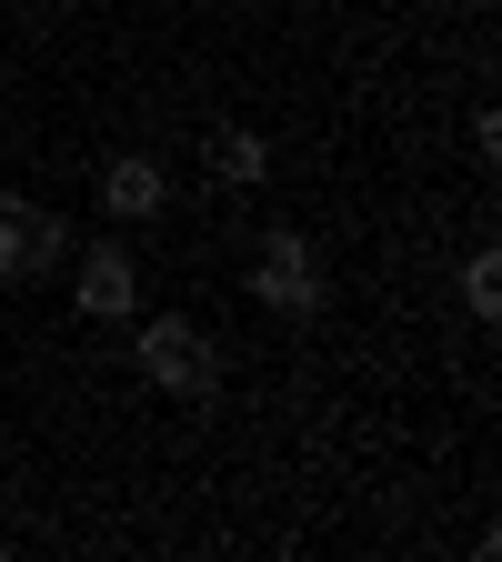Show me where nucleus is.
Instances as JSON below:
<instances>
[{
    "instance_id": "nucleus-1",
    "label": "nucleus",
    "mask_w": 502,
    "mask_h": 562,
    "mask_svg": "<svg viewBox=\"0 0 502 562\" xmlns=\"http://www.w3.org/2000/svg\"><path fill=\"white\" fill-rule=\"evenodd\" d=\"M252 292H261L271 312H292V322H312V312H322V261H312V241H292V232H271V241H261V271H252Z\"/></svg>"
},
{
    "instance_id": "nucleus-2",
    "label": "nucleus",
    "mask_w": 502,
    "mask_h": 562,
    "mask_svg": "<svg viewBox=\"0 0 502 562\" xmlns=\"http://www.w3.org/2000/svg\"><path fill=\"white\" fill-rule=\"evenodd\" d=\"M70 251V232L51 222L41 201H21V191H0V281H31V271H51Z\"/></svg>"
},
{
    "instance_id": "nucleus-3",
    "label": "nucleus",
    "mask_w": 502,
    "mask_h": 562,
    "mask_svg": "<svg viewBox=\"0 0 502 562\" xmlns=\"http://www.w3.org/2000/svg\"><path fill=\"white\" fill-rule=\"evenodd\" d=\"M141 372H152L161 392H211V341L191 331V322H152V331H141Z\"/></svg>"
},
{
    "instance_id": "nucleus-4",
    "label": "nucleus",
    "mask_w": 502,
    "mask_h": 562,
    "mask_svg": "<svg viewBox=\"0 0 502 562\" xmlns=\"http://www.w3.org/2000/svg\"><path fill=\"white\" fill-rule=\"evenodd\" d=\"M141 302V271H131V251L111 241V251H81V312L91 322H121Z\"/></svg>"
},
{
    "instance_id": "nucleus-5",
    "label": "nucleus",
    "mask_w": 502,
    "mask_h": 562,
    "mask_svg": "<svg viewBox=\"0 0 502 562\" xmlns=\"http://www.w3.org/2000/svg\"><path fill=\"white\" fill-rule=\"evenodd\" d=\"M101 201L121 211V222H152V211L171 201V191H161V161H141V151H131V161H111V171H101Z\"/></svg>"
},
{
    "instance_id": "nucleus-6",
    "label": "nucleus",
    "mask_w": 502,
    "mask_h": 562,
    "mask_svg": "<svg viewBox=\"0 0 502 562\" xmlns=\"http://www.w3.org/2000/svg\"><path fill=\"white\" fill-rule=\"evenodd\" d=\"M261 161L271 151H261L252 131H222V140H211V171H222V181H261Z\"/></svg>"
},
{
    "instance_id": "nucleus-7",
    "label": "nucleus",
    "mask_w": 502,
    "mask_h": 562,
    "mask_svg": "<svg viewBox=\"0 0 502 562\" xmlns=\"http://www.w3.org/2000/svg\"><path fill=\"white\" fill-rule=\"evenodd\" d=\"M462 292H472V312L492 322V312H502V271H492V261H472V271H462Z\"/></svg>"
}]
</instances>
